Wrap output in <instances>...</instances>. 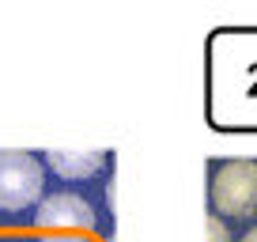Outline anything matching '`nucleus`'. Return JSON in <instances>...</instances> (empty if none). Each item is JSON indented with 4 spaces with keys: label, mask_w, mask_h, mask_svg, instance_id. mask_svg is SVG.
<instances>
[{
    "label": "nucleus",
    "mask_w": 257,
    "mask_h": 242,
    "mask_svg": "<svg viewBox=\"0 0 257 242\" xmlns=\"http://www.w3.org/2000/svg\"><path fill=\"white\" fill-rule=\"evenodd\" d=\"M42 197V163L31 152H0V208L19 212Z\"/></svg>",
    "instance_id": "f03ea898"
},
{
    "label": "nucleus",
    "mask_w": 257,
    "mask_h": 242,
    "mask_svg": "<svg viewBox=\"0 0 257 242\" xmlns=\"http://www.w3.org/2000/svg\"><path fill=\"white\" fill-rule=\"evenodd\" d=\"M46 159H49V167H53L61 178L80 182V178H91V174H98V170H102L106 152H64V148H49Z\"/></svg>",
    "instance_id": "20e7f679"
},
{
    "label": "nucleus",
    "mask_w": 257,
    "mask_h": 242,
    "mask_svg": "<svg viewBox=\"0 0 257 242\" xmlns=\"http://www.w3.org/2000/svg\"><path fill=\"white\" fill-rule=\"evenodd\" d=\"M212 204L219 216H253L257 212V163L238 159L216 170L212 178Z\"/></svg>",
    "instance_id": "f257e3e1"
},
{
    "label": "nucleus",
    "mask_w": 257,
    "mask_h": 242,
    "mask_svg": "<svg viewBox=\"0 0 257 242\" xmlns=\"http://www.w3.org/2000/svg\"><path fill=\"white\" fill-rule=\"evenodd\" d=\"M242 242H257V227H253V231H246V234H242Z\"/></svg>",
    "instance_id": "423d86ee"
},
{
    "label": "nucleus",
    "mask_w": 257,
    "mask_h": 242,
    "mask_svg": "<svg viewBox=\"0 0 257 242\" xmlns=\"http://www.w3.org/2000/svg\"><path fill=\"white\" fill-rule=\"evenodd\" d=\"M38 227L53 238H72L76 231H91L95 227V208L76 193H53L38 204Z\"/></svg>",
    "instance_id": "7ed1b4c3"
},
{
    "label": "nucleus",
    "mask_w": 257,
    "mask_h": 242,
    "mask_svg": "<svg viewBox=\"0 0 257 242\" xmlns=\"http://www.w3.org/2000/svg\"><path fill=\"white\" fill-rule=\"evenodd\" d=\"M204 231H208V242H231V238H227V227H223V219H219V216H208V219H204Z\"/></svg>",
    "instance_id": "39448f33"
}]
</instances>
